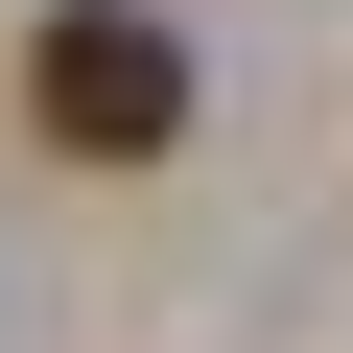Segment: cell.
<instances>
[{"label":"cell","mask_w":353,"mask_h":353,"mask_svg":"<svg viewBox=\"0 0 353 353\" xmlns=\"http://www.w3.org/2000/svg\"><path fill=\"white\" fill-rule=\"evenodd\" d=\"M24 118L71 165H165L189 141V48L141 24V0H48V48H24Z\"/></svg>","instance_id":"6da1fadb"}]
</instances>
